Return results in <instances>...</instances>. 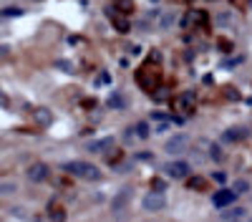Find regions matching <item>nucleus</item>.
<instances>
[{
	"label": "nucleus",
	"instance_id": "obj_18",
	"mask_svg": "<svg viewBox=\"0 0 252 222\" xmlns=\"http://www.w3.org/2000/svg\"><path fill=\"white\" fill-rule=\"evenodd\" d=\"M189 187H192V190H204L207 182H204L202 177H194V179H189Z\"/></svg>",
	"mask_w": 252,
	"mask_h": 222
},
{
	"label": "nucleus",
	"instance_id": "obj_5",
	"mask_svg": "<svg viewBox=\"0 0 252 222\" xmlns=\"http://www.w3.org/2000/svg\"><path fill=\"white\" fill-rule=\"evenodd\" d=\"M48 177H51V169H48V164H43V161H35V164H31V167H28V179H31V182H35V185L46 182Z\"/></svg>",
	"mask_w": 252,
	"mask_h": 222
},
{
	"label": "nucleus",
	"instance_id": "obj_3",
	"mask_svg": "<svg viewBox=\"0 0 252 222\" xmlns=\"http://www.w3.org/2000/svg\"><path fill=\"white\" fill-rule=\"evenodd\" d=\"M164 172H166V177H172V179H184L189 172H192V167H189V161H184V159H174V161H169V164L164 167Z\"/></svg>",
	"mask_w": 252,
	"mask_h": 222
},
{
	"label": "nucleus",
	"instance_id": "obj_21",
	"mask_svg": "<svg viewBox=\"0 0 252 222\" xmlns=\"http://www.w3.org/2000/svg\"><path fill=\"white\" fill-rule=\"evenodd\" d=\"M215 179H217V182H224V179H227V174H222V172H215Z\"/></svg>",
	"mask_w": 252,
	"mask_h": 222
},
{
	"label": "nucleus",
	"instance_id": "obj_23",
	"mask_svg": "<svg viewBox=\"0 0 252 222\" xmlns=\"http://www.w3.org/2000/svg\"><path fill=\"white\" fill-rule=\"evenodd\" d=\"M250 222H252V220H250Z\"/></svg>",
	"mask_w": 252,
	"mask_h": 222
},
{
	"label": "nucleus",
	"instance_id": "obj_8",
	"mask_svg": "<svg viewBox=\"0 0 252 222\" xmlns=\"http://www.w3.org/2000/svg\"><path fill=\"white\" fill-rule=\"evenodd\" d=\"M174 23H177V13L174 10H164L161 18H159V31H169Z\"/></svg>",
	"mask_w": 252,
	"mask_h": 222
},
{
	"label": "nucleus",
	"instance_id": "obj_7",
	"mask_svg": "<svg viewBox=\"0 0 252 222\" xmlns=\"http://www.w3.org/2000/svg\"><path fill=\"white\" fill-rule=\"evenodd\" d=\"M111 149H114V139H111V136L89 141V152H94V154H106V152H111Z\"/></svg>",
	"mask_w": 252,
	"mask_h": 222
},
{
	"label": "nucleus",
	"instance_id": "obj_16",
	"mask_svg": "<svg viewBox=\"0 0 252 222\" xmlns=\"http://www.w3.org/2000/svg\"><path fill=\"white\" fill-rule=\"evenodd\" d=\"M232 190H235L237 194H245V192L250 190V185H247L245 179H237V182H232Z\"/></svg>",
	"mask_w": 252,
	"mask_h": 222
},
{
	"label": "nucleus",
	"instance_id": "obj_10",
	"mask_svg": "<svg viewBox=\"0 0 252 222\" xmlns=\"http://www.w3.org/2000/svg\"><path fill=\"white\" fill-rule=\"evenodd\" d=\"M134 134H136V139H149L152 136V124L149 121H139V124H134Z\"/></svg>",
	"mask_w": 252,
	"mask_h": 222
},
{
	"label": "nucleus",
	"instance_id": "obj_4",
	"mask_svg": "<svg viewBox=\"0 0 252 222\" xmlns=\"http://www.w3.org/2000/svg\"><path fill=\"white\" fill-rule=\"evenodd\" d=\"M235 197H237V192L235 190H217L215 194H212V205L217 207V210H227V207H232V202H235Z\"/></svg>",
	"mask_w": 252,
	"mask_h": 222
},
{
	"label": "nucleus",
	"instance_id": "obj_1",
	"mask_svg": "<svg viewBox=\"0 0 252 222\" xmlns=\"http://www.w3.org/2000/svg\"><path fill=\"white\" fill-rule=\"evenodd\" d=\"M63 169H66L71 177H78V179H89V182H96L101 177L98 167L91 164V161H83V159H73V161H66L63 164Z\"/></svg>",
	"mask_w": 252,
	"mask_h": 222
},
{
	"label": "nucleus",
	"instance_id": "obj_19",
	"mask_svg": "<svg viewBox=\"0 0 252 222\" xmlns=\"http://www.w3.org/2000/svg\"><path fill=\"white\" fill-rule=\"evenodd\" d=\"M35 119H38V121H43V124H46V121H48L51 116L46 114V109H38V111H35Z\"/></svg>",
	"mask_w": 252,
	"mask_h": 222
},
{
	"label": "nucleus",
	"instance_id": "obj_13",
	"mask_svg": "<svg viewBox=\"0 0 252 222\" xmlns=\"http://www.w3.org/2000/svg\"><path fill=\"white\" fill-rule=\"evenodd\" d=\"M242 215H245V210H242V207H229L227 212H222V217H224V220H240Z\"/></svg>",
	"mask_w": 252,
	"mask_h": 222
},
{
	"label": "nucleus",
	"instance_id": "obj_12",
	"mask_svg": "<svg viewBox=\"0 0 252 222\" xmlns=\"http://www.w3.org/2000/svg\"><path fill=\"white\" fill-rule=\"evenodd\" d=\"M245 136H247L245 129H229V131H224V139L227 141H242Z\"/></svg>",
	"mask_w": 252,
	"mask_h": 222
},
{
	"label": "nucleus",
	"instance_id": "obj_17",
	"mask_svg": "<svg viewBox=\"0 0 252 222\" xmlns=\"http://www.w3.org/2000/svg\"><path fill=\"white\" fill-rule=\"evenodd\" d=\"M209 157H212L215 161H222V159H224V154H222V149H220L217 144H212V147H209Z\"/></svg>",
	"mask_w": 252,
	"mask_h": 222
},
{
	"label": "nucleus",
	"instance_id": "obj_9",
	"mask_svg": "<svg viewBox=\"0 0 252 222\" xmlns=\"http://www.w3.org/2000/svg\"><path fill=\"white\" fill-rule=\"evenodd\" d=\"M126 202H129V190H121V192L114 197V202H111V210H114V212H121V210L126 207Z\"/></svg>",
	"mask_w": 252,
	"mask_h": 222
},
{
	"label": "nucleus",
	"instance_id": "obj_2",
	"mask_svg": "<svg viewBox=\"0 0 252 222\" xmlns=\"http://www.w3.org/2000/svg\"><path fill=\"white\" fill-rule=\"evenodd\" d=\"M141 207H144V212H161L166 207V197L161 192H149V194H144Z\"/></svg>",
	"mask_w": 252,
	"mask_h": 222
},
{
	"label": "nucleus",
	"instance_id": "obj_15",
	"mask_svg": "<svg viewBox=\"0 0 252 222\" xmlns=\"http://www.w3.org/2000/svg\"><path fill=\"white\" fill-rule=\"evenodd\" d=\"M13 192H18L15 182H0V194H13Z\"/></svg>",
	"mask_w": 252,
	"mask_h": 222
},
{
	"label": "nucleus",
	"instance_id": "obj_20",
	"mask_svg": "<svg viewBox=\"0 0 252 222\" xmlns=\"http://www.w3.org/2000/svg\"><path fill=\"white\" fill-rule=\"evenodd\" d=\"M5 15H20V10H18V8H8Z\"/></svg>",
	"mask_w": 252,
	"mask_h": 222
},
{
	"label": "nucleus",
	"instance_id": "obj_22",
	"mask_svg": "<svg viewBox=\"0 0 252 222\" xmlns=\"http://www.w3.org/2000/svg\"><path fill=\"white\" fill-rule=\"evenodd\" d=\"M235 222H237V220H235Z\"/></svg>",
	"mask_w": 252,
	"mask_h": 222
},
{
	"label": "nucleus",
	"instance_id": "obj_6",
	"mask_svg": "<svg viewBox=\"0 0 252 222\" xmlns=\"http://www.w3.org/2000/svg\"><path fill=\"white\" fill-rule=\"evenodd\" d=\"M187 147H189V136H187V134H174V136L164 144V149L169 152V154H179V152H184Z\"/></svg>",
	"mask_w": 252,
	"mask_h": 222
},
{
	"label": "nucleus",
	"instance_id": "obj_11",
	"mask_svg": "<svg viewBox=\"0 0 252 222\" xmlns=\"http://www.w3.org/2000/svg\"><path fill=\"white\" fill-rule=\"evenodd\" d=\"M192 101H194V96H192V94H184V96H179V98H177V109H179V111H189V106H192Z\"/></svg>",
	"mask_w": 252,
	"mask_h": 222
},
{
	"label": "nucleus",
	"instance_id": "obj_14",
	"mask_svg": "<svg viewBox=\"0 0 252 222\" xmlns=\"http://www.w3.org/2000/svg\"><path fill=\"white\" fill-rule=\"evenodd\" d=\"M109 106H116V109H124V106H126V98H124L121 94H111V98H109Z\"/></svg>",
	"mask_w": 252,
	"mask_h": 222
}]
</instances>
